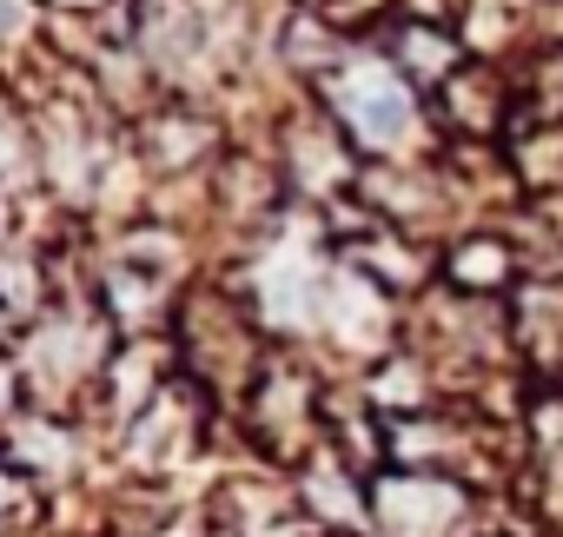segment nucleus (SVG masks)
I'll return each instance as SVG.
<instances>
[{
  "label": "nucleus",
  "instance_id": "1",
  "mask_svg": "<svg viewBox=\"0 0 563 537\" xmlns=\"http://www.w3.org/2000/svg\"><path fill=\"white\" fill-rule=\"evenodd\" d=\"M332 100H339V120L352 127V140L358 146H405V133H411V120H418V100H411V87L391 74V67H352L339 87H332Z\"/></svg>",
  "mask_w": 563,
  "mask_h": 537
}]
</instances>
